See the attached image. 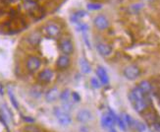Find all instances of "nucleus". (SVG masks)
<instances>
[{"label": "nucleus", "instance_id": "obj_1", "mask_svg": "<svg viewBox=\"0 0 160 132\" xmlns=\"http://www.w3.org/2000/svg\"><path fill=\"white\" fill-rule=\"evenodd\" d=\"M54 114H55V116H56L58 122L61 124L62 126H67V125H69V124H71V122H72L71 116L64 108H54Z\"/></svg>", "mask_w": 160, "mask_h": 132}, {"label": "nucleus", "instance_id": "obj_2", "mask_svg": "<svg viewBox=\"0 0 160 132\" xmlns=\"http://www.w3.org/2000/svg\"><path fill=\"white\" fill-rule=\"evenodd\" d=\"M141 74V70L137 65L131 64L124 69V76L128 80H136Z\"/></svg>", "mask_w": 160, "mask_h": 132}, {"label": "nucleus", "instance_id": "obj_3", "mask_svg": "<svg viewBox=\"0 0 160 132\" xmlns=\"http://www.w3.org/2000/svg\"><path fill=\"white\" fill-rule=\"evenodd\" d=\"M40 65H41V60L37 56H30L28 58L27 63H26L28 71L31 73H34L36 71H38Z\"/></svg>", "mask_w": 160, "mask_h": 132}, {"label": "nucleus", "instance_id": "obj_4", "mask_svg": "<svg viewBox=\"0 0 160 132\" xmlns=\"http://www.w3.org/2000/svg\"><path fill=\"white\" fill-rule=\"evenodd\" d=\"M44 31H45V34H47V37H49L51 39H57L60 36V33H61L60 27L53 23L46 25L44 28Z\"/></svg>", "mask_w": 160, "mask_h": 132}, {"label": "nucleus", "instance_id": "obj_5", "mask_svg": "<svg viewBox=\"0 0 160 132\" xmlns=\"http://www.w3.org/2000/svg\"><path fill=\"white\" fill-rule=\"evenodd\" d=\"M129 97H130V101L132 103V105H133V107L135 108V109L138 113H142L143 110L147 108V103H145L144 99H137L132 95H130Z\"/></svg>", "mask_w": 160, "mask_h": 132}, {"label": "nucleus", "instance_id": "obj_6", "mask_svg": "<svg viewBox=\"0 0 160 132\" xmlns=\"http://www.w3.org/2000/svg\"><path fill=\"white\" fill-rule=\"evenodd\" d=\"M93 23H94V26L97 28L98 30H105L109 27V21L108 19L103 16V15H98L96 16L93 20Z\"/></svg>", "mask_w": 160, "mask_h": 132}, {"label": "nucleus", "instance_id": "obj_7", "mask_svg": "<svg viewBox=\"0 0 160 132\" xmlns=\"http://www.w3.org/2000/svg\"><path fill=\"white\" fill-rule=\"evenodd\" d=\"M52 78H53V71L51 70V69L46 68L38 74V79L40 83L45 84V83H49L52 80Z\"/></svg>", "mask_w": 160, "mask_h": 132}, {"label": "nucleus", "instance_id": "obj_8", "mask_svg": "<svg viewBox=\"0 0 160 132\" xmlns=\"http://www.w3.org/2000/svg\"><path fill=\"white\" fill-rule=\"evenodd\" d=\"M60 50L63 52L65 55H69L71 54L74 50V46L73 44L70 40H62L60 41Z\"/></svg>", "mask_w": 160, "mask_h": 132}, {"label": "nucleus", "instance_id": "obj_9", "mask_svg": "<svg viewBox=\"0 0 160 132\" xmlns=\"http://www.w3.org/2000/svg\"><path fill=\"white\" fill-rule=\"evenodd\" d=\"M60 97V91L57 88H51L49 89L45 94V100L47 103H53L57 101Z\"/></svg>", "mask_w": 160, "mask_h": 132}, {"label": "nucleus", "instance_id": "obj_10", "mask_svg": "<svg viewBox=\"0 0 160 132\" xmlns=\"http://www.w3.org/2000/svg\"><path fill=\"white\" fill-rule=\"evenodd\" d=\"M92 114L88 109H81L77 114V120L82 123L88 122L89 120H92Z\"/></svg>", "mask_w": 160, "mask_h": 132}, {"label": "nucleus", "instance_id": "obj_11", "mask_svg": "<svg viewBox=\"0 0 160 132\" xmlns=\"http://www.w3.org/2000/svg\"><path fill=\"white\" fill-rule=\"evenodd\" d=\"M96 50L102 56H108V55H110L111 52H112V48H111V46L109 45L102 44V43L96 45Z\"/></svg>", "mask_w": 160, "mask_h": 132}, {"label": "nucleus", "instance_id": "obj_12", "mask_svg": "<svg viewBox=\"0 0 160 132\" xmlns=\"http://www.w3.org/2000/svg\"><path fill=\"white\" fill-rule=\"evenodd\" d=\"M96 74H97V77H98L99 81L102 83L103 85L108 84V82H109V77H108V75H107V73H106V71H105V69H104L103 67L99 66L98 68H97Z\"/></svg>", "mask_w": 160, "mask_h": 132}, {"label": "nucleus", "instance_id": "obj_13", "mask_svg": "<svg viewBox=\"0 0 160 132\" xmlns=\"http://www.w3.org/2000/svg\"><path fill=\"white\" fill-rule=\"evenodd\" d=\"M115 120L112 116H111L109 114H104L101 119V124L104 128H112L114 126Z\"/></svg>", "mask_w": 160, "mask_h": 132}, {"label": "nucleus", "instance_id": "obj_14", "mask_svg": "<svg viewBox=\"0 0 160 132\" xmlns=\"http://www.w3.org/2000/svg\"><path fill=\"white\" fill-rule=\"evenodd\" d=\"M56 65L59 69H66L70 65V58L67 55H61L57 59Z\"/></svg>", "mask_w": 160, "mask_h": 132}, {"label": "nucleus", "instance_id": "obj_15", "mask_svg": "<svg viewBox=\"0 0 160 132\" xmlns=\"http://www.w3.org/2000/svg\"><path fill=\"white\" fill-rule=\"evenodd\" d=\"M40 40H41V36L38 32H32V34H29V37H28V41L32 45H38Z\"/></svg>", "mask_w": 160, "mask_h": 132}, {"label": "nucleus", "instance_id": "obj_16", "mask_svg": "<svg viewBox=\"0 0 160 132\" xmlns=\"http://www.w3.org/2000/svg\"><path fill=\"white\" fill-rule=\"evenodd\" d=\"M138 89L141 90V91L143 93V95H148L151 92V90H152V86L151 84L147 81V80H143L142 81L140 84H138Z\"/></svg>", "mask_w": 160, "mask_h": 132}, {"label": "nucleus", "instance_id": "obj_17", "mask_svg": "<svg viewBox=\"0 0 160 132\" xmlns=\"http://www.w3.org/2000/svg\"><path fill=\"white\" fill-rule=\"evenodd\" d=\"M80 68H81L82 72L85 74H88L90 71H92V67H90L89 63L85 58L80 59Z\"/></svg>", "mask_w": 160, "mask_h": 132}, {"label": "nucleus", "instance_id": "obj_18", "mask_svg": "<svg viewBox=\"0 0 160 132\" xmlns=\"http://www.w3.org/2000/svg\"><path fill=\"white\" fill-rule=\"evenodd\" d=\"M60 100L62 101V103H69V101H70V98H71V93H70V90H64L63 92L60 93Z\"/></svg>", "mask_w": 160, "mask_h": 132}, {"label": "nucleus", "instance_id": "obj_19", "mask_svg": "<svg viewBox=\"0 0 160 132\" xmlns=\"http://www.w3.org/2000/svg\"><path fill=\"white\" fill-rule=\"evenodd\" d=\"M24 129L26 132H40L39 128L36 125H33V124H28L27 126H25Z\"/></svg>", "mask_w": 160, "mask_h": 132}, {"label": "nucleus", "instance_id": "obj_20", "mask_svg": "<svg viewBox=\"0 0 160 132\" xmlns=\"http://www.w3.org/2000/svg\"><path fill=\"white\" fill-rule=\"evenodd\" d=\"M123 119H124V121H125V123H126L127 126H133L134 125V120L132 119V117L129 114H125L123 116Z\"/></svg>", "mask_w": 160, "mask_h": 132}, {"label": "nucleus", "instance_id": "obj_21", "mask_svg": "<svg viewBox=\"0 0 160 132\" xmlns=\"http://www.w3.org/2000/svg\"><path fill=\"white\" fill-rule=\"evenodd\" d=\"M88 8L89 10H99L102 8V5L99 3H88Z\"/></svg>", "mask_w": 160, "mask_h": 132}, {"label": "nucleus", "instance_id": "obj_22", "mask_svg": "<svg viewBox=\"0 0 160 132\" xmlns=\"http://www.w3.org/2000/svg\"><path fill=\"white\" fill-rule=\"evenodd\" d=\"M9 98H10V101H11V103H12L13 107L18 109V108H19V103H18V102H17V100H16V98H15V96H14V95L12 94V92H9Z\"/></svg>", "mask_w": 160, "mask_h": 132}, {"label": "nucleus", "instance_id": "obj_23", "mask_svg": "<svg viewBox=\"0 0 160 132\" xmlns=\"http://www.w3.org/2000/svg\"><path fill=\"white\" fill-rule=\"evenodd\" d=\"M134 125L136 127V129L138 131V132H143L145 130V126L144 124H142V122H138V121H134Z\"/></svg>", "mask_w": 160, "mask_h": 132}, {"label": "nucleus", "instance_id": "obj_24", "mask_svg": "<svg viewBox=\"0 0 160 132\" xmlns=\"http://www.w3.org/2000/svg\"><path fill=\"white\" fill-rule=\"evenodd\" d=\"M117 122H118V125H119V127L122 129V130H126L127 129V125H126V123H125L124 119H123V117H118L117 119Z\"/></svg>", "mask_w": 160, "mask_h": 132}, {"label": "nucleus", "instance_id": "obj_25", "mask_svg": "<svg viewBox=\"0 0 160 132\" xmlns=\"http://www.w3.org/2000/svg\"><path fill=\"white\" fill-rule=\"evenodd\" d=\"M90 84H92V86L95 89H98L100 87V83L99 81L97 80L96 78H92L90 79Z\"/></svg>", "mask_w": 160, "mask_h": 132}, {"label": "nucleus", "instance_id": "obj_26", "mask_svg": "<svg viewBox=\"0 0 160 132\" xmlns=\"http://www.w3.org/2000/svg\"><path fill=\"white\" fill-rule=\"evenodd\" d=\"M142 8V4H134V5H132L131 6V10L133 11V12H138V11H140L141 9Z\"/></svg>", "mask_w": 160, "mask_h": 132}, {"label": "nucleus", "instance_id": "obj_27", "mask_svg": "<svg viewBox=\"0 0 160 132\" xmlns=\"http://www.w3.org/2000/svg\"><path fill=\"white\" fill-rule=\"evenodd\" d=\"M25 7H26V9L31 10V9H32V8L36 7V4H34L32 1H29L28 3H25Z\"/></svg>", "mask_w": 160, "mask_h": 132}, {"label": "nucleus", "instance_id": "obj_28", "mask_svg": "<svg viewBox=\"0 0 160 132\" xmlns=\"http://www.w3.org/2000/svg\"><path fill=\"white\" fill-rule=\"evenodd\" d=\"M72 98H73V100L75 102H80V100H81V97L79 96L78 93H73L72 94Z\"/></svg>", "mask_w": 160, "mask_h": 132}, {"label": "nucleus", "instance_id": "obj_29", "mask_svg": "<svg viewBox=\"0 0 160 132\" xmlns=\"http://www.w3.org/2000/svg\"><path fill=\"white\" fill-rule=\"evenodd\" d=\"M24 120L25 121H27V122H33L34 121V119H29V117H24Z\"/></svg>", "mask_w": 160, "mask_h": 132}, {"label": "nucleus", "instance_id": "obj_30", "mask_svg": "<svg viewBox=\"0 0 160 132\" xmlns=\"http://www.w3.org/2000/svg\"><path fill=\"white\" fill-rule=\"evenodd\" d=\"M110 132H116V130L112 127V128H110Z\"/></svg>", "mask_w": 160, "mask_h": 132}]
</instances>
